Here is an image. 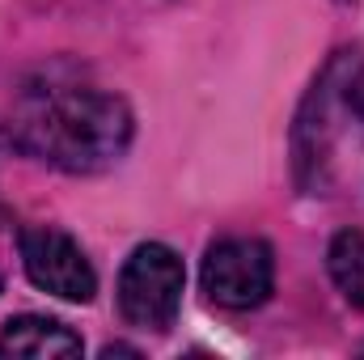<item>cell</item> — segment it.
Here are the masks:
<instances>
[{"label":"cell","instance_id":"cell-8","mask_svg":"<svg viewBox=\"0 0 364 360\" xmlns=\"http://www.w3.org/2000/svg\"><path fill=\"white\" fill-rule=\"evenodd\" d=\"M4 144H9V136H4V127H0V162H4Z\"/></svg>","mask_w":364,"mask_h":360},{"label":"cell","instance_id":"cell-5","mask_svg":"<svg viewBox=\"0 0 364 360\" xmlns=\"http://www.w3.org/2000/svg\"><path fill=\"white\" fill-rule=\"evenodd\" d=\"M21 263H26V275L43 292H51L60 301H81L85 305L97 292L93 263L64 229H51V225L21 229Z\"/></svg>","mask_w":364,"mask_h":360},{"label":"cell","instance_id":"cell-3","mask_svg":"<svg viewBox=\"0 0 364 360\" xmlns=\"http://www.w3.org/2000/svg\"><path fill=\"white\" fill-rule=\"evenodd\" d=\"M182 284L186 271L178 255L161 242H144L119 271V309L132 327L170 331L182 305Z\"/></svg>","mask_w":364,"mask_h":360},{"label":"cell","instance_id":"cell-4","mask_svg":"<svg viewBox=\"0 0 364 360\" xmlns=\"http://www.w3.org/2000/svg\"><path fill=\"white\" fill-rule=\"evenodd\" d=\"M275 259L259 238H225L203 259V292L220 309H255L272 297Z\"/></svg>","mask_w":364,"mask_h":360},{"label":"cell","instance_id":"cell-1","mask_svg":"<svg viewBox=\"0 0 364 360\" xmlns=\"http://www.w3.org/2000/svg\"><path fill=\"white\" fill-rule=\"evenodd\" d=\"M13 127L21 149L68 174H97L132 144L127 102L85 85H47L30 93Z\"/></svg>","mask_w":364,"mask_h":360},{"label":"cell","instance_id":"cell-6","mask_svg":"<svg viewBox=\"0 0 364 360\" xmlns=\"http://www.w3.org/2000/svg\"><path fill=\"white\" fill-rule=\"evenodd\" d=\"M0 356L9 360H68L81 356V339L55 322V318H43V314H21V318H9L4 331H0Z\"/></svg>","mask_w":364,"mask_h":360},{"label":"cell","instance_id":"cell-7","mask_svg":"<svg viewBox=\"0 0 364 360\" xmlns=\"http://www.w3.org/2000/svg\"><path fill=\"white\" fill-rule=\"evenodd\" d=\"M326 268H331V280L339 284V292L356 309H364V229L335 233V242L326 250Z\"/></svg>","mask_w":364,"mask_h":360},{"label":"cell","instance_id":"cell-2","mask_svg":"<svg viewBox=\"0 0 364 360\" xmlns=\"http://www.w3.org/2000/svg\"><path fill=\"white\" fill-rule=\"evenodd\" d=\"M356 127H364V55L339 51L296 119V166L301 174L314 170L309 186H318L335 153L352 144Z\"/></svg>","mask_w":364,"mask_h":360}]
</instances>
